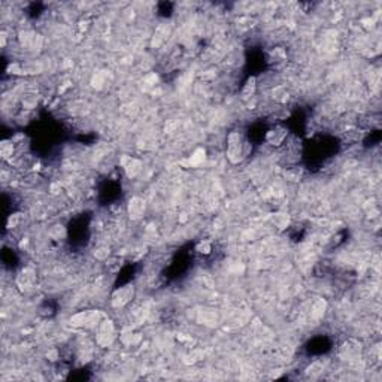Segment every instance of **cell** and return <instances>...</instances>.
Returning a JSON list of instances; mask_svg holds the SVG:
<instances>
[{
  "label": "cell",
  "instance_id": "obj_10",
  "mask_svg": "<svg viewBox=\"0 0 382 382\" xmlns=\"http://www.w3.org/2000/svg\"><path fill=\"white\" fill-rule=\"evenodd\" d=\"M37 94H34L32 91H29V93H26V94H23L21 97V100H20V103H21V109L23 111H27V112H30L33 109H36V106H37Z\"/></svg>",
  "mask_w": 382,
  "mask_h": 382
},
{
  "label": "cell",
  "instance_id": "obj_17",
  "mask_svg": "<svg viewBox=\"0 0 382 382\" xmlns=\"http://www.w3.org/2000/svg\"><path fill=\"white\" fill-rule=\"evenodd\" d=\"M273 223L276 227H279V228H284L288 225L290 223V217H288V214H275V217H273Z\"/></svg>",
  "mask_w": 382,
  "mask_h": 382
},
{
  "label": "cell",
  "instance_id": "obj_7",
  "mask_svg": "<svg viewBox=\"0 0 382 382\" xmlns=\"http://www.w3.org/2000/svg\"><path fill=\"white\" fill-rule=\"evenodd\" d=\"M34 282H36V272L30 267H24L17 276V285L23 291H27V290L33 288Z\"/></svg>",
  "mask_w": 382,
  "mask_h": 382
},
{
  "label": "cell",
  "instance_id": "obj_16",
  "mask_svg": "<svg viewBox=\"0 0 382 382\" xmlns=\"http://www.w3.org/2000/svg\"><path fill=\"white\" fill-rule=\"evenodd\" d=\"M94 258L97 260H108L109 258V247L108 245H105V244H99L97 247L94 248Z\"/></svg>",
  "mask_w": 382,
  "mask_h": 382
},
{
  "label": "cell",
  "instance_id": "obj_12",
  "mask_svg": "<svg viewBox=\"0 0 382 382\" xmlns=\"http://www.w3.org/2000/svg\"><path fill=\"white\" fill-rule=\"evenodd\" d=\"M206 160V150L205 148H197V150H194L193 151V154L190 156V164L193 167H199L203 161Z\"/></svg>",
  "mask_w": 382,
  "mask_h": 382
},
{
  "label": "cell",
  "instance_id": "obj_6",
  "mask_svg": "<svg viewBox=\"0 0 382 382\" xmlns=\"http://www.w3.org/2000/svg\"><path fill=\"white\" fill-rule=\"evenodd\" d=\"M147 202L140 196H133L127 202V215L131 221H139L145 217Z\"/></svg>",
  "mask_w": 382,
  "mask_h": 382
},
{
  "label": "cell",
  "instance_id": "obj_4",
  "mask_svg": "<svg viewBox=\"0 0 382 382\" xmlns=\"http://www.w3.org/2000/svg\"><path fill=\"white\" fill-rule=\"evenodd\" d=\"M120 166H121L124 175L127 176L128 179L137 178L144 170L142 160H139L137 157H131V156H121L120 157Z\"/></svg>",
  "mask_w": 382,
  "mask_h": 382
},
{
  "label": "cell",
  "instance_id": "obj_13",
  "mask_svg": "<svg viewBox=\"0 0 382 382\" xmlns=\"http://www.w3.org/2000/svg\"><path fill=\"white\" fill-rule=\"evenodd\" d=\"M23 223V214L21 212H14L8 217V221H6V227L8 230H15L18 228Z\"/></svg>",
  "mask_w": 382,
  "mask_h": 382
},
{
  "label": "cell",
  "instance_id": "obj_2",
  "mask_svg": "<svg viewBox=\"0 0 382 382\" xmlns=\"http://www.w3.org/2000/svg\"><path fill=\"white\" fill-rule=\"evenodd\" d=\"M117 339V328H115V324L112 319H109L108 317L100 321V324L96 327V344L99 348L102 350H106V348H111L114 345Z\"/></svg>",
  "mask_w": 382,
  "mask_h": 382
},
{
  "label": "cell",
  "instance_id": "obj_3",
  "mask_svg": "<svg viewBox=\"0 0 382 382\" xmlns=\"http://www.w3.org/2000/svg\"><path fill=\"white\" fill-rule=\"evenodd\" d=\"M134 294H136V288H134L133 284L117 288L112 293V296H111V305H112V308H115V309L126 308L128 303L134 299Z\"/></svg>",
  "mask_w": 382,
  "mask_h": 382
},
{
  "label": "cell",
  "instance_id": "obj_9",
  "mask_svg": "<svg viewBox=\"0 0 382 382\" xmlns=\"http://www.w3.org/2000/svg\"><path fill=\"white\" fill-rule=\"evenodd\" d=\"M325 312H327V302H325V299L318 297V299L312 303V306H311V314H309V317L312 318V321L318 322V321H321V319L324 318Z\"/></svg>",
  "mask_w": 382,
  "mask_h": 382
},
{
  "label": "cell",
  "instance_id": "obj_5",
  "mask_svg": "<svg viewBox=\"0 0 382 382\" xmlns=\"http://www.w3.org/2000/svg\"><path fill=\"white\" fill-rule=\"evenodd\" d=\"M288 139V128L285 126L276 124L270 127L266 133V144L273 148H281Z\"/></svg>",
  "mask_w": 382,
  "mask_h": 382
},
{
  "label": "cell",
  "instance_id": "obj_1",
  "mask_svg": "<svg viewBox=\"0 0 382 382\" xmlns=\"http://www.w3.org/2000/svg\"><path fill=\"white\" fill-rule=\"evenodd\" d=\"M253 145L241 130H231L225 139V157L231 164H241L251 154Z\"/></svg>",
  "mask_w": 382,
  "mask_h": 382
},
{
  "label": "cell",
  "instance_id": "obj_8",
  "mask_svg": "<svg viewBox=\"0 0 382 382\" xmlns=\"http://www.w3.org/2000/svg\"><path fill=\"white\" fill-rule=\"evenodd\" d=\"M17 153H18V147L14 139H3L0 142V157L3 160V163H9L11 160L15 159Z\"/></svg>",
  "mask_w": 382,
  "mask_h": 382
},
{
  "label": "cell",
  "instance_id": "obj_15",
  "mask_svg": "<svg viewBox=\"0 0 382 382\" xmlns=\"http://www.w3.org/2000/svg\"><path fill=\"white\" fill-rule=\"evenodd\" d=\"M303 176V170L299 166L290 167L285 172V178L288 181H300V178Z\"/></svg>",
  "mask_w": 382,
  "mask_h": 382
},
{
  "label": "cell",
  "instance_id": "obj_14",
  "mask_svg": "<svg viewBox=\"0 0 382 382\" xmlns=\"http://www.w3.org/2000/svg\"><path fill=\"white\" fill-rule=\"evenodd\" d=\"M212 242L209 241H200L197 245H196V253L200 255H209L212 254Z\"/></svg>",
  "mask_w": 382,
  "mask_h": 382
},
{
  "label": "cell",
  "instance_id": "obj_11",
  "mask_svg": "<svg viewBox=\"0 0 382 382\" xmlns=\"http://www.w3.org/2000/svg\"><path fill=\"white\" fill-rule=\"evenodd\" d=\"M257 88H258V81L255 76H251L248 78V81L245 82L244 88H242V97L244 99H253L257 93Z\"/></svg>",
  "mask_w": 382,
  "mask_h": 382
}]
</instances>
